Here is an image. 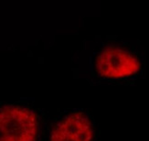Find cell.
I'll list each match as a JSON object with an SVG mask.
<instances>
[{
	"label": "cell",
	"instance_id": "cell-2",
	"mask_svg": "<svg viewBox=\"0 0 149 141\" xmlns=\"http://www.w3.org/2000/svg\"><path fill=\"white\" fill-rule=\"evenodd\" d=\"M38 126V115L28 105L0 108V141H37Z\"/></svg>",
	"mask_w": 149,
	"mask_h": 141
},
{
	"label": "cell",
	"instance_id": "cell-3",
	"mask_svg": "<svg viewBox=\"0 0 149 141\" xmlns=\"http://www.w3.org/2000/svg\"><path fill=\"white\" fill-rule=\"evenodd\" d=\"M93 126L83 113H72L61 120L50 133L49 141H93Z\"/></svg>",
	"mask_w": 149,
	"mask_h": 141
},
{
	"label": "cell",
	"instance_id": "cell-1",
	"mask_svg": "<svg viewBox=\"0 0 149 141\" xmlns=\"http://www.w3.org/2000/svg\"><path fill=\"white\" fill-rule=\"evenodd\" d=\"M142 69L139 52L125 45H108L97 54L94 61L97 75L105 80H134Z\"/></svg>",
	"mask_w": 149,
	"mask_h": 141
}]
</instances>
